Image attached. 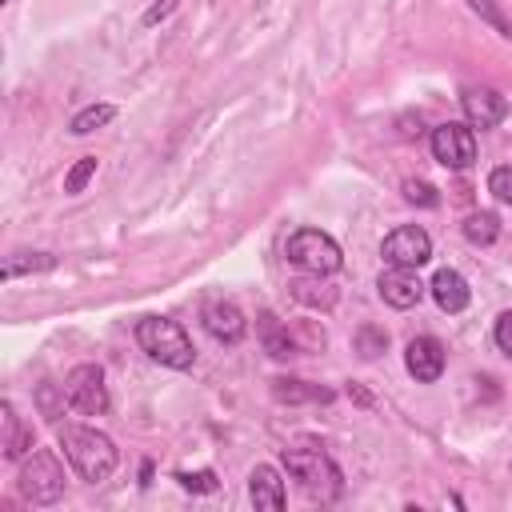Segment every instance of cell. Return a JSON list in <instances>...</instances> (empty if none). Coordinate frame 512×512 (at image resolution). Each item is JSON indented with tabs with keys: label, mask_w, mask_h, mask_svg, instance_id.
I'll return each instance as SVG.
<instances>
[{
	"label": "cell",
	"mask_w": 512,
	"mask_h": 512,
	"mask_svg": "<svg viewBox=\"0 0 512 512\" xmlns=\"http://www.w3.org/2000/svg\"><path fill=\"white\" fill-rule=\"evenodd\" d=\"M60 448L68 456V464L88 480V484H100L112 476L116 468V444L96 432V428H76V424H64L60 428Z\"/></svg>",
	"instance_id": "1"
},
{
	"label": "cell",
	"mask_w": 512,
	"mask_h": 512,
	"mask_svg": "<svg viewBox=\"0 0 512 512\" xmlns=\"http://www.w3.org/2000/svg\"><path fill=\"white\" fill-rule=\"evenodd\" d=\"M136 340H140V348H144L156 364H164V368H192V360H196L192 340H188V332H184L176 320L144 316V320L136 324Z\"/></svg>",
	"instance_id": "2"
},
{
	"label": "cell",
	"mask_w": 512,
	"mask_h": 512,
	"mask_svg": "<svg viewBox=\"0 0 512 512\" xmlns=\"http://www.w3.org/2000/svg\"><path fill=\"white\" fill-rule=\"evenodd\" d=\"M284 468L300 480V488L308 496H320V500H332L340 492V468L332 464V456L316 444H304V448H284Z\"/></svg>",
	"instance_id": "3"
},
{
	"label": "cell",
	"mask_w": 512,
	"mask_h": 512,
	"mask_svg": "<svg viewBox=\"0 0 512 512\" xmlns=\"http://www.w3.org/2000/svg\"><path fill=\"white\" fill-rule=\"evenodd\" d=\"M284 256H288V264L304 268L308 276H332V272L344 264L340 244H336L328 232H320V228H300V232H292L288 244H284Z\"/></svg>",
	"instance_id": "4"
},
{
	"label": "cell",
	"mask_w": 512,
	"mask_h": 512,
	"mask_svg": "<svg viewBox=\"0 0 512 512\" xmlns=\"http://www.w3.org/2000/svg\"><path fill=\"white\" fill-rule=\"evenodd\" d=\"M20 496L28 500V504H56L60 496H64V468H60V460L48 452V448H36L28 460H24V468H20Z\"/></svg>",
	"instance_id": "5"
},
{
	"label": "cell",
	"mask_w": 512,
	"mask_h": 512,
	"mask_svg": "<svg viewBox=\"0 0 512 512\" xmlns=\"http://www.w3.org/2000/svg\"><path fill=\"white\" fill-rule=\"evenodd\" d=\"M64 392H68V404H72L76 412H84V416H100V412H108V388H104V372H100L96 364H80V368H72Z\"/></svg>",
	"instance_id": "6"
},
{
	"label": "cell",
	"mask_w": 512,
	"mask_h": 512,
	"mask_svg": "<svg viewBox=\"0 0 512 512\" xmlns=\"http://www.w3.org/2000/svg\"><path fill=\"white\" fill-rule=\"evenodd\" d=\"M380 252H384L388 264L420 268V264H428V256H432V240H428V232H424L420 224H400L396 232L384 236Z\"/></svg>",
	"instance_id": "7"
},
{
	"label": "cell",
	"mask_w": 512,
	"mask_h": 512,
	"mask_svg": "<svg viewBox=\"0 0 512 512\" xmlns=\"http://www.w3.org/2000/svg\"><path fill=\"white\" fill-rule=\"evenodd\" d=\"M432 156L444 164V168H456V172H464L472 160H476V136H472V128H464V124H440V128H432Z\"/></svg>",
	"instance_id": "8"
},
{
	"label": "cell",
	"mask_w": 512,
	"mask_h": 512,
	"mask_svg": "<svg viewBox=\"0 0 512 512\" xmlns=\"http://www.w3.org/2000/svg\"><path fill=\"white\" fill-rule=\"evenodd\" d=\"M376 288H380L384 304H392V308H412L424 296V284H420L416 268H400V264H392L388 272H380Z\"/></svg>",
	"instance_id": "9"
},
{
	"label": "cell",
	"mask_w": 512,
	"mask_h": 512,
	"mask_svg": "<svg viewBox=\"0 0 512 512\" xmlns=\"http://www.w3.org/2000/svg\"><path fill=\"white\" fill-rule=\"evenodd\" d=\"M404 364H408V372H412L420 384H432V380L444 372V344H440L436 336H416V340H408V348H404Z\"/></svg>",
	"instance_id": "10"
},
{
	"label": "cell",
	"mask_w": 512,
	"mask_h": 512,
	"mask_svg": "<svg viewBox=\"0 0 512 512\" xmlns=\"http://www.w3.org/2000/svg\"><path fill=\"white\" fill-rule=\"evenodd\" d=\"M244 312L232 304V300H212L208 308H204V332L212 336V340H220V344H236V340H244Z\"/></svg>",
	"instance_id": "11"
},
{
	"label": "cell",
	"mask_w": 512,
	"mask_h": 512,
	"mask_svg": "<svg viewBox=\"0 0 512 512\" xmlns=\"http://www.w3.org/2000/svg\"><path fill=\"white\" fill-rule=\"evenodd\" d=\"M460 104H464V116H468L472 128H496L504 120V112H508L504 96L492 92V88H468L460 96Z\"/></svg>",
	"instance_id": "12"
},
{
	"label": "cell",
	"mask_w": 512,
	"mask_h": 512,
	"mask_svg": "<svg viewBox=\"0 0 512 512\" xmlns=\"http://www.w3.org/2000/svg\"><path fill=\"white\" fill-rule=\"evenodd\" d=\"M248 492H252V504L256 508H268V512H280L284 508V480L272 464H256L252 476H248Z\"/></svg>",
	"instance_id": "13"
},
{
	"label": "cell",
	"mask_w": 512,
	"mask_h": 512,
	"mask_svg": "<svg viewBox=\"0 0 512 512\" xmlns=\"http://www.w3.org/2000/svg\"><path fill=\"white\" fill-rule=\"evenodd\" d=\"M428 288H432V300H436L444 312H464V308H468V280H464L456 268H440Z\"/></svg>",
	"instance_id": "14"
},
{
	"label": "cell",
	"mask_w": 512,
	"mask_h": 512,
	"mask_svg": "<svg viewBox=\"0 0 512 512\" xmlns=\"http://www.w3.org/2000/svg\"><path fill=\"white\" fill-rule=\"evenodd\" d=\"M4 412V456L8 460H20V456H28L32 448H36V436H32V428L16 416V408L12 404H4L0 408Z\"/></svg>",
	"instance_id": "15"
},
{
	"label": "cell",
	"mask_w": 512,
	"mask_h": 512,
	"mask_svg": "<svg viewBox=\"0 0 512 512\" xmlns=\"http://www.w3.org/2000/svg\"><path fill=\"white\" fill-rule=\"evenodd\" d=\"M260 332H264V348L272 352V356H296L300 352V344H296V332H292V324H280L276 316H264V324H260Z\"/></svg>",
	"instance_id": "16"
},
{
	"label": "cell",
	"mask_w": 512,
	"mask_h": 512,
	"mask_svg": "<svg viewBox=\"0 0 512 512\" xmlns=\"http://www.w3.org/2000/svg\"><path fill=\"white\" fill-rule=\"evenodd\" d=\"M272 396L276 400H288V404H296V400H332V392L328 388H308L304 380H272Z\"/></svg>",
	"instance_id": "17"
},
{
	"label": "cell",
	"mask_w": 512,
	"mask_h": 512,
	"mask_svg": "<svg viewBox=\"0 0 512 512\" xmlns=\"http://www.w3.org/2000/svg\"><path fill=\"white\" fill-rule=\"evenodd\" d=\"M292 296H296L300 304H308V308H332V304H336V292L324 288L320 276H312V280H296V284H292Z\"/></svg>",
	"instance_id": "18"
},
{
	"label": "cell",
	"mask_w": 512,
	"mask_h": 512,
	"mask_svg": "<svg viewBox=\"0 0 512 512\" xmlns=\"http://www.w3.org/2000/svg\"><path fill=\"white\" fill-rule=\"evenodd\" d=\"M112 116H116V108H112V104H88L84 112H76V116H72V136H88V132L104 128Z\"/></svg>",
	"instance_id": "19"
},
{
	"label": "cell",
	"mask_w": 512,
	"mask_h": 512,
	"mask_svg": "<svg viewBox=\"0 0 512 512\" xmlns=\"http://www.w3.org/2000/svg\"><path fill=\"white\" fill-rule=\"evenodd\" d=\"M56 260L48 256V252H20V256H12L8 264H4V280H16V276H24V272H48Z\"/></svg>",
	"instance_id": "20"
},
{
	"label": "cell",
	"mask_w": 512,
	"mask_h": 512,
	"mask_svg": "<svg viewBox=\"0 0 512 512\" xmlns=\"http://www.w3.org/2000/svg\"><path fill=\"white\" fill-rule=\"evenodd\" d=\"M464 236H468L472 244H492V240L500 236V220H496L492 212H476V216L464 220Z\"/></svg>",
	"instance_id": "21"
},
{
	"label": "cell",
	"mask_w": 512,
	"mask_h": 512,
	"mask_svg": "<svg viewBox=\"0 0 512 512\" xmlns=\"http://www.w3.org/2000/svg\"><path fill=\"white\" fill-rule=\"evenodd\" d=\"M92 176H96V156H80V160L72 164V172L64 176V192H72V196L84 192V184H88Z\"/></svg>",
	"instance_id": "22"
},
{
	"label": "cell",
	"mask_w": 512,
	"mask_h": 512,
	"mask_svg": "<svg viewBox=\"0 0 512 512\" xmlns=\"http://www.w3.org/2000/svg\"><path fill=\"white\" fill-rule=\"evenodd\" d=\"M384 348H388V332H384V328H360V332H356V352H360L364 360L380 356Z\"/></svg>",
	"instance_id": "23"
},
{
	"label": "cell",
	"mask_w": 512,
	"mask_h": 512,
	"mask_svg": "<svg viewBox=\"0 0 512 512\" xmlns=\"http://www.w3.org/2000/svg\"><path fill=\"white\" fill-rule=\"evenodd\" d=\"M404 200H408V204H424V208H436V204H440L436 188L424 184V180H404Z\"/></svg>",
	"instance_id": "24"
},
{
	"label": "cell",
	"mask_w": 512,
	"mask_h": 512,
	"mask_svg": "<svg viewBox=\"0 0 512 512\" xmlns=\"http://www.w3.org/2000/svg\"><path fill=\"white\" fill-rule=\"evenodd\" d=\"M468 4H472V8H476V12H480V16H484L500 36H512V24H508V20H504V12L496 8V0H468Z\"/></svg>",
	"instance_id": "25"
},
{
	"label": "cell",
	"mask_w": 512,
	"mask_h": 512,
	"mask_svg": "<svg viewBox=\"0 0 512 512\" xmlns=\"http://www.w3.org/2000/svg\"><path fill=\"white\" fill-rule=\"evenodd\" d=\"M488 192H492L496 200L512 204V164H504V168H496V172L488 176Z\"/></svg>",
	"instance_id": "26"
},
{
	"label": "cell",
	"mask_w": 512,
	"mask_h": 512,
	"mask_svg": "<svg viewBox=\"0 0 512 512\" xmlns=\"http://www.w3.org/2000/svg\"><path fill=\"white\" fill-rule=\"evenodd\" d=\"M176 480H180L184 488H192V492H212V488H216V476H212V472H180Z\"/></svg>",
	"instance_id": "27"
},
{
	"label": "cell",
	"mask_w": 512,
	"mask_h": 512,
	"mask_svg": "<svg viewBox=\"0 0 512 512\" xmlns=\"http://www.w3.org/2000/svg\"><path fill=\"white\" fill-rule=\"evenodd\" d=\"M496 344H500L504 356H512V312H504V316L496 320Z\"/></svg>",
	"instance_id": "28"
},
{
	"label": "cell",
	"mask_w": 512,
	"mask_h": 512,
	"mask_svg": "<svg viewBox=\"0 0 512 512\" xmlns=\"http://www.w3.org/2000/svg\"><path fill=\"white\" fill-rule=\"evenodd\" d=\"M36 400H40V408H44V416H60V404H56V388H52V384H40V392H36Z\"/></svg>",
	"instance_id": "29"
},
{
	"label": "cell",
	"mask_w": 512,
	"mask_h": 512,
	"mask_svg": "<svg viewBox=\"0 0 512 512\" xmlns=\"http://www.w3.org/2000/svg\"><path fill=\"white\" fill-rule=\"evenodd\" d=\"M172 8H176V0H156V4L144 12V24H156V20H164Z\"/></svg>",
	"instance_id": "30"
},
{
	"label": "cell",
	"mask_w": 512,
	"mask_h": 512,
	"mask_svg": "<svg viewBox=\"0 0 512 512\" xmlns=\"http://www.w3.org/2000/svg\"><path fill=\"white\" fill-rule=\"evenodd\" d=\"M348 396H352L356 404H372V396H368L364 388H356V384H348Z\"/></svg>",
	"instance_id": "31"
}]
</instances>
